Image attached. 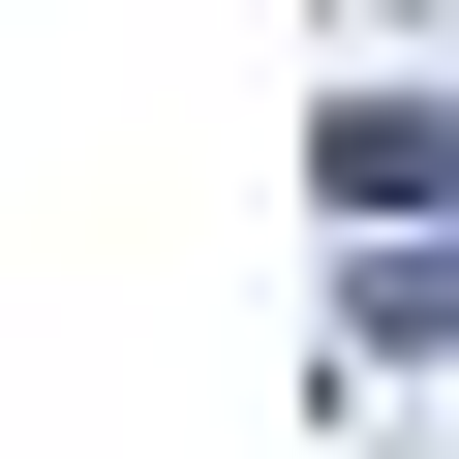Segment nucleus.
I'll use <instances>...</instances> for the list:
<instances>
[{
    "label": "nucleus",
    "instance_id": "f257e3e1",
    "mask_svg": "<svg viewBox=\"0 0 459 459\" xmlns=\"http://www.w3.org/2000/svg\"><path fill=\"white\" fill-rule=\"evenodd\" d=\"M337 214H459V123L429 92H337Z\"/></svg>",
    "mask_w": 459,
    "mask_h": 459
}]
</instances>
